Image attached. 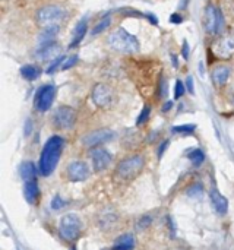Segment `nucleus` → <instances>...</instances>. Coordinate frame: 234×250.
I'll list each match as a JSON object with an SVG mask.
<instances>
[{"label": "nucleus", "mask_w": 234, "mask_h": 250, "mask_svg": "<svg viewBox=\"0 0 234 250\" xmlns=\"http://www.w3.org/2000/svg\"><path fill=\"white\" fill-rule=\"evenodd\" d=\"M92 101L100 108H108L116 101V92L114 89L107 83H97L92 88Z\"/></svg>", "instance_id": "7"}, {"label": "nucleus", "mask_w": 234, "mask_h": 250, "mask_svg": "<svg viewBox=\"0 0 234 250\" xmlns=\"http://www.w3.org/2000/svg\"><path fill=\"white\" fill-rule=\"evenodd\" d=\"M183 94H185V85H183V82H182V81H176V86H174V98H176V100H179V98H182V97H183Z\"/></svg>", "instance_id": "32"}, {"label": "nucleus", "mask_w": 234, "mask_h": 250, "mask_svg": "<svg viewBox=\"0 0 234 250\" xmlns=\"http://www.w3.org/2000/svg\"><path fill=\"white\" fill-rule=\"evenodd\" d=\"M214 53L220 59H230L234 54V34L221 37L214 45Z\"/></svg>", "instance_id": "12"}, {"label": "nucleus", "mask_w": 234, "mask_h": 250, "mask_svg": "<svg viewBox=\"0 0 234 250\" xmlns=\"http://www.w3.org/2000/svg\"><path fill=\"white\" fill-rule=\"evenodd\" d=\"M37 22L43 26V28H47V26H56V25H60L64 18H66V10L57 4H48V6H44L41 9L37 10Z\"/></svg>", "instance_id": "4"}, {"label": "nucleus", "mask_w": 234, "mask_h": 250, "mask_svg": "<svg viewBox=\"0 0 234 250\" xmlns=\"http://www.w3.org/2000/svg\"><path fill=\"white\" fill-rule=\"evenodd\" d=\"M188 86H189V91L193 94V79L192 78H188Z\"/></svg>", "instance_id": "37"}, {"label": "nucleus", "mask_w": 234, "mask_h": 250, "mask_svg": "<svg viewBox=\"0 0 234 250\" xmlns=\"http://www.w3.org/2000/svg\"><path fill=\"white\" fill-rule=\"evenodd\" d=\"M233 104H234V98H233Z\"/></svg>", "instance_id": "40"}, {"label": "nucleus", "mask_w": 234, "mask_h": 250, "mask_svg": "<svg viewBox=\"0 0 234 250\" xmlns=\"http://www.w3.org/2000/svg\"><path fill=\"white\" fill-rule=\"evenodd\" d=\"M67 179L73 183L84 182L89 177V167L84 161H73L66 168Z\"/></svg>", "instance_id": "11"}, {"label": "nucleus", "mask_w": 234, "mask_h": 250, "mask_svg": "<svg viewBox=\"0 0 234 250\" xmlns=\"http://www.w3.org/2000/svg\"><path fill=\"white\" fill-rule=\"evenodd\" d=\"M53 123L57 129L67 130L76 123V111L69 105H60L53 113Z\"/></svg>", "instance_id": "8"}, {"label": "nucleus", "mask_w": 234, "mask_h": 250, "mask_svg": "<svg viewBox=\"0 0 234 250\" xmlns=\"http://www.w3.org/2000/svg\"><path fill=\"white\" fill-rule=\"evenodd\" d=\"M21 75L26 81H35L41 75V69L35 64H26L21 69Z\"/></svg>", "instance_id": "22"}, {"label": "nucleus", "mask_w": 234, "mask_h": 250, "mask_svg": "<svg viewBox=\"0 0 234 250\" xmlns=\"http://www.w3.org/2000/svg\"><path fill=\"white\" fill-rule=\"evenodd\" d=\"M110 23H111V19H110V16H106V18H103L95 26H94V29H92V35H97V34H100V32H103V31H106L108 26H110Z\"/></svg>", "instance_id": "25"}, {"label": "nucleus", "mask_w": 234, "mask_h": 250, "mask_svg": "<svg viewBox=\"0 0 234 250\" xmlns=\"http://www.w3.org/2000/svg\"><path fill=\"white\" fill-rule=\"evenodd\" d=\"M170 21H171V23H180V22L183 21V18H182L179 13H173V15L170 16Z\"/></svg>", "instance_id": "34"}, {"label": "nucleus", "mask_w": 234, "mask_h": 250, "mask_svg": "<svg viewBox=\"0 0 234 250\" xmlns=\"http://www.w3.org/2000/svg\"><path fill=\"white\" fill-rule=\"evenodd\" d=\"M56 97V88L53 85H43L34 97V105L40 111H47Z\"/></svg>", "instance_id": "9"}, {"label": "nucleus", "mask_w": 234, "mask_h": 250, "mask_svg": "<svg viewBox=\"0 0 234 250\" xmlns=\"http://www.w3.org/2000/svg\"><path fill=\"white\" fill-rule=\"evenodd\" d=\"M86 29H88V21H86V18H85V19L79 21L78 25H76L75 29H73L72 41L69 42V47H70V48H72V47H76V45L84 40V37H85V34H86Z\"/></svg>", "instance_id": "17"}, {"label": "nucleus", "mask_w": 234, "mask_h": 250, "mask_svg": "<svg viewBox=\"0 0 234 250\" xmlns=\"http://www.w3.org/2000/svg\"><path fill=\"white\" fill-rule=\"evenodd\" d=\"M195 125H182V126H174L171 130L173 133H192L195 130Z\"/></svg>", "instance_id": "26"}, {"label": "nucleus", "mask_w": 234, "mask_h": 250, "mask_svg": "<svg viewBox=\"0 0 234 250\" xmlns=\"http://www.w3.org/2000/svg\"><path fill=\"white\" fill-rule=\"evenodd\" d=\"M160 88H161V89H160V95H161V97H167V82H166V79H164V81L161 79Z\"/></svg>", "instance_id": "33"}, {"label": "nucleus", "mask_w": 234, "mask_h": 250, "mask_svg": "<svg viewBox=\"0 0 234 250\" xmlns=\"http://www.w3.org/2000/svg\"><path fill=\"white\" fill-rule=\"evenodd\" d=\"M149 113H151V108H149L148 105H145V107H144V110L141 111V114H139L138 120H136V125H138V126H139V125H144V123L148 120V117H149Z\"/></svg>", "instance_id": "30"}, {"label": "nucleus", "mask_w": 234, "mask_h": 250, "mask_svg": "<svg viewBox=\"0 0 234 250\" xmlns=\"http://www.w3.org/2000/svg\"><path fill=\"white\" fill-rule=\"evenodd\" d=\"M114 138V132L110 129H98L94 132H89L82 138V144L86 148H97L98 145H103Z\"/></svg>", "instance_id": "10"}, {"label": "nucleus", "mask_w": 234, "mask_h": 250, "mask_svg": "<svg viewBox=\"0 0 234 250\" xmlns=\"http://www.w3.org/2000/svg\"><path fill=\"white\" fill-rule=\"evenodd\" d=\"M183 57H185L186 60L189 59V44H188L186 41L183 42Z\"/></svg>", "instance_id": "35"}, {"label": "nucleus", "mask_w": 234, "mask_h": 250, "mask_svg": "<svg viewBox=\"0 0 234 250\" xmlns=\"http://www.w3.org/2000/svg\"><path fill=\"white\" fill-rule=\"evenodd\" d=\"M60 234L64 240L73 242L79 237L82 231V223L76 214H67L60 220Z\"/></svg>", "instance_id": "6"}, {"label": "nucleus", "mask_w": 234, "mask_h": 250, "mask_svg": "<svg viewBox=\"0 0 234 250\" xmlns=\"http://www.w3.org/2000/svg\"><path fill=\"white\" fill-rule=\"evenodd\" d=\"M116 221H117V215L116 214H106L104 217H101L100 224H101L103 230H110V227H113Z\"/></svg>", "instance_id": "24"}, {"label": "nucleus", "mask_w": 234, "mask_h": 250, "mask_svg": "<svg viewBox=\"0 0 234 250\" xmlns=\"http://www.w3.org/2000/svg\"><path fill=\"white\" fill-rule=\"evenodd\" d=\"M188 158L191 160V163L195 166V167H199L204 161H205V154L201 151V149H192V151H189V154H188Z\"/></svg>", "instance_id": "23"}, {"label": "nucleus", "mask_w": 234, "mask_h": 250, "mask_svg": "<svg viewBox=\"0 0 234 250\" xmlns=\"http://www.w3.org/2000/svg\"><path fill=\"white\" fill-rule=\"evenodd\" d=\"M60 45H57L56 42L51 44H45V45H40V50L37 51V56L41 60H54L56 57H59V48Z\"/></svg>", "instance_id": "16"}, {"label": "nucleus", "mask_w": 234, "mask_h": 250, "mask_svg": "<svg viewBox=\"0 0 234 250\" xmlns=\"http://www.w3.org/2000/svg\"><path fill=\"white\" fill-rule=\"evenodd\" d=\"M171 105H173L171 103H167V104H166V107H163V111H169V110L171 108Z\"/></svg>", "instance_id": "38"}, {"label": "nucleus", "mask_w": 234, "mask_h": 250, "mask_svg": "<svg viewBox=\"0 0 234 250\" xmlns=\"http://www.w3.org/2000/svg\"><path fill=\"white\" fill-rule=\"evenodd\" d=\"M108 45L114 51H119L123 54H133V53H138L141 48L138 38L129 31H126L125 28H117L108 35Z\"/></svg>", "instance_id": "2"}, {"label": "nucleus", "mask_w": 234, "mask_h": 250, "mask_svg": "<svg viewBox=\"0 0 234 250\" xmlns=\"http://www.w3.org/2000/svg\"><path fill=\"white\" fill-rule=\"evenodd\" d=\"M145 167V158L142 155H132L125 160H122L117 164L116 173L122 180H133L136 179Z\"/></svg>", "instance_id": "3"}, {"label": "nucleus", "mask_w": 234, "mask_h": 250, "mask_svg": "<svg viewBox=\"0 0 234 250\" xmlns=\"http://www.w3.org/2000/svg\"><path fill=\"white\" fill-rule=\"evenodd\" d=\"M19 173H21V177H22V180H23V182H25V180H29V179H35V177H37V168H35L34 163H31V161H25V163H22V164H21V170H19Z\"/></svg>", "instance_id": "21"}, {"label": "nucleus", "mask_w": 234, "mask_h": 250, "mask_svg": "<svg viewBox=\"0 0 234 250\" xmlns=\"http://www.w3.org/2000/svg\"><path fill=\"white\" fill-rule=\"evenodd\" d=\"M133 248H135L133 236L132 234H123L116 240V243L111 248V250H133Z\"/></svg>", "instance_id": "20"}, {"label": "nucleus", "mask_w": 234, "mask_h": 250, "mask_svg": "<svg viewBox=\"0 0 234 250\" xmlns=\"http://www.w3.org/2000/svg\"><path fill=\"white\" fill-rule=\"evenodd\" d=\"M210 199H211V205L214 207V209L220 214L224 215L229 209V201L218 192L217 188H213L210 190Z\"/></svg>", "instance_id": "14"}, {"label": "nucleus", "mask_w": 234, "mask_h": 250, "mask_svg": "<svg viewBox=\"0 0 234 250\" xmlns=\"http://www.w3.org/2000/svg\"><path fill=\"white\" fill-rule=\"evenodd\" d=\"M67 204H66V201H63V198L62 196H54L53 198V201H51V208L54 209V211H57V209H62V208H64Z\"/></svg>", "instance_id": "28"}, {"label": "nucleus", "mask_w": 234, "mask_h": 250, "mask_svg": "<svg viewBox=\"0 0 234 250\" xmlns=\"http://www.w3.org/2000/svg\"><path fill=\"white\" fill-rule=\"evenodd\" d=\"M64 59H66V57H63V56H59V57H56V59L51 62V64L47 67V73H53L56 69H59V66H60L63 62H64Z\"/></svg>", "instance_id": "29"}, {"label": "nucleus", "mask_w": 234, "mask_h": 250, "mask_svg": "<svg viewBox=\"0 0 234 250\" xmlns=\"http://www.w3.org/2000/svg\"><path fill=\"white\" fill-rule=\"evenodd\" d=\"M229 76H230V67L227 66H217L214 70H213V81L217 86H223L227 83L229 81Z\"/></svg>", "instance_id": "18"}, {"label": "nucleus", "mask_w": 234, "mask_h": 250, "mask_svg": "<svg viewBox=\"0 0 234 250\" xmlns=\"http://www.w3.org/2000/svg\"><path fill=\"white\" fill-rule=\"evenodd\" d=\"M204 28L210 35L220 34L224 28V16L220 9H217L213 4H208L205 7L204 15Z\"/></svg>", "instance_id": "5"}, {"label": "nucleus", "mask_w": 234, "mask_h": 250, "mask_svg": "<svg viewBox=\"0 0 234 250\" xmlns=\"http://www.w3.org/2000/svg\"><path fill=\"white\" fill-rule=\"evenodd\" d=\"M60 31V25L56 26H47L43 29L41 35H40V45H45V44H51L56 40V35Z\"/></svg>", "instance_id": "19"}, {"label": "nucleus", "mask_w": 234, "mask_h": 250, "mask_svg": "<svg viewBox=\"0 0 234 250\" xmlns=\"http://www.w3.org/2000/svg\"><path fill=\"white\" fill-rule=\"evenodd\" d=\"M171 59H173V64H174V66L177 67V57H176L174 54H171Z\"/></svg>", "instance_id": "39"}, {"label": "nucleus", "mask_w": 234, "mask_h": 250, "mask_svg": "<svg viewBox=\"0 0 234 250\" xmlns=\"http://www.w3.org/2000/svg\"><path fill=\"white\" fill-rule=\"evenodd\" d=\"M78 62V56H72V57H66L63 64H62V70H67L69 67H73Z\"/></svg>", "instance_id": "31"}, {"label": "nucleus", "mask_w": 234, "mask_h": 250, "mask_svg": "<svg viewBox=\"0 0 234 250\" xmlns=\"http://www.w3.org/2000/svg\"><path fill=\"white\" fill-rule=\"evenodd\" d=\"M62 151H63V139L60 136H51L45 142L40 157V173L43 176H50L54 171L60 160Z\"/></svg>", "instance_id": "1"}, {"label": "nucleus", "mask_w": 234, "mask_h": 250, "mask_svg": "<svg viewBox=\"0 0 234 250\" xmlns=\"http://www.w3.org/2000/svg\"><path fill=\"white\" fill-rule=\"evenodd\" d=\"M38 193H40V190H38L37 177L23 182V195H25V199H26L29 204H35V202H37Z\"/></svg>", "instance_id": "15"}, {"label": "nucleus", "mask_w": 234, "mask_h": 250, "mask_svg": "<svg viewBox=\"0 0 234 250\" xmlns=\"http://www.w3.org/2000/svg\"><path fill=\"white\" fill-rule=\"evenodd\" d=\"M91 160H92L94 171L100 173V171L106 170L110 166L111 154L107 149H104V148H94V151L91 152Z\"/></svg>", "instance_id": "13"}, {"label": "nucleus", "mask_w": 234, "mask_h": 250, "mask_svg": "<svg viewBox=\"0 0 234 250\" xmlns=\"http://www.w3.org/2000/svg\"><path fill=\"white\" fill-rule=\"evenodd\" d=\"M151 223H152V217L144 215V217L139 218V221H138V224H136V229H138V230H145V229H148V227L151 226Z\"/></svg>", "instance_id": "27"}, {"label": "nucleus", "mask_w": 234, "mask_h": 250, "mask_svg": "<svg viewBox=\"0 0 234 250\" xmlns=\"http://www.w3.org/2000/svg\"><path fill=\"white\" fill-rule=\"evenodd\" d=\"M167 145H169V142H167V141H166L164 144H161V148H160V151H158V157H161V155H163V152L166 151Z\"/></svg>", "instance_id": "36"}]
</instances>
